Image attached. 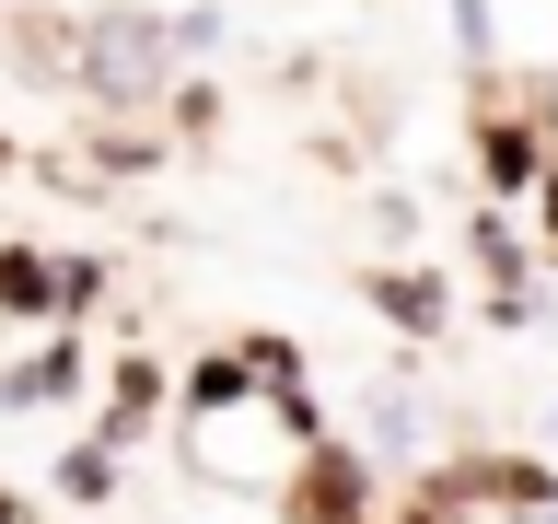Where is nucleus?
Wrapping results in <instances>:
<instances>
[{
    "mask_svg": "<svg viewBox=\"0 0 558 524\" xmlns=\"http://www.w3.org/2000/svg\"><path fill=\"white\" fill-rule=\"evenodd\" d=\"M94 35H105V47H94V82H105V94H140V82H163V59H174L163 24H94Z\"/></svg>",
    "mask_w": 558,
    "mask_h": 524,
    "instance_id": "obj_1",
    "label": "nucleus"
}]
</instances>
